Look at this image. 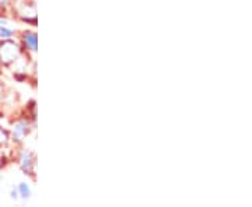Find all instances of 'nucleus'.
<instances>
[{
    "mask_svg": "<svg viewBox=\"0 0 252 207\" xmlns=\"http://www.w3.org/2000/svg\"><path fill=\"white\" fill-rule=\"evenodd\" d=\"M1 167H3V161H0V170H1Z\"/></svg>",
    "mask_w": 252,
    "mask_h": 207,
    "instance_id": "39448f33",
    "label": "nucleus"
},
{
    "mask_svg": "<svg viewBox=\"0 0 252 207\" xmlns=\"http://www.w3.org/2000/svg\"><path fill=\"white\" fill-rule=\"evenodd\" d=\"M18 192H20L21 198L28 199L31 196V190H30V186H28L27 183H20L18 185Z\"/></svg>",
    "mask_w": 252,
    "mask_h": 207,
    "instance_id": "f03ea898",
    "label": "nucleus"
},
{
    "mask_svg": "<svg viewBox=\"0 0 252 207\" xmlns=\"http://www.w3.org/2000/svg\"><path fill=\"white\" fill-rule=\"evenodd\" d=\"M11 35H13V30L4 27V26H0V38L9 39V38H11Z\"/></svg>",
    "mask_w": 252,
    "mask_h": 207,
    "instance_id": "7ed1b4c3",
    "label": "nucleus"
},
{
    "mask_svg": "<svg viewBox=\"0 0 252 207\" xmlns=\"http://www.w3.org/2000/svg\"><path fill=\"white\" fill-rule=\"evenodd\" d=\"M24 42L31 51H36V35L35 34H26L24 35Z\"/></svg>",
    "mask_w": 252,
    "mask_h": 207,
    "instance_id": "f257e3e1",
    "label": "nucleus"
},
{
    "mask_svg": "<svg viewBox=\"0 0 252 207\" xmlns=\"http://www.w3.org/2000/svg\"><path fill=\"white\" fill-rule=\"evenodd\" d=\"M11 198H13V199H17L18 198L17 190H11Z\"/></svg>",
    "mask_w": 252,
    "mask_h": 207,
    "instance_id": "20e7f679",
    "label": "nucleus"
}]
</instances>
